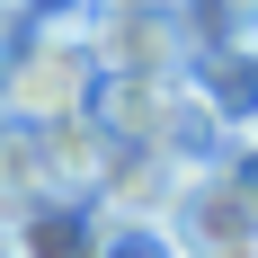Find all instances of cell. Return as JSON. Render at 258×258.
I'll return each instance as SVG.
<instances>
[{"label":"cell","mask_w":258,"mask_h":258,"mask_svg":"<svg viewBox=\"0 0 258 258\" xmlns=\"http://www.w3.org/2000/svg\"><path fill=\"white\" fill-rule=\"evenodd\" d=\"M249 62H258V36H249Z\"/></svg>","instance_id":"11"},{"label":"cell","mask_w":258,"mask_h":258,"mask_svg":"<svg viewBox=\"0 0 258 258\" xmlns=\"http://www.w3.org/2000/svg\"><path fill=\"white\" fill-rule=\"evenodd\" d=\"M89 45H98L107 80H178L187 72L178 9H107V18H89Z\"/></svg>","instance_id":"3"},{"label":"cell","mask_w":258,"mask_h":258,"mask_svg":"<svg viewBox=\"0 0 258 258\" xmlns=\"http://www.w3.org/2000/svg\"><path fill=\"white\" fill-rule=\"evenodd\" d=\"M169 223H178L187 258H258V178H240L232 160L187 169Z\"/></svg>","instance_id":"2"},{"label":"cell","mask_w":258,"mask_h":258,"mask_svg":"<svg viewBox=\"0 0 258 258\" xmlns=\"http://www.w3.org/2000/svg\"><path fill=\"white\" fill-rule=\"evenodd\" d=\"M0 9H36V0H0Z\"/></svg>","instance_id":"10"},{"label":"cell","mask_w":258,"mask_h":258,"mask_svg":"<svg viewBox=\"0 0 258 258\" xmlns=\"http://www.w3.org/2000/svg\"><path fill=\"white\" fill-rule=\"evenodd\" d=\"M98 45H89V9L72 18H27V45L9 62V116L53 125V116H89L98 107Z\"/></svg>","instance_id":"1"},{"label":"cell","mask_w":258,"mask_h":258,"mask_svg":"<svg viewBox=\"0 0 258 258\" xmlns=\"http://www.w3.org/2000/svg\"><path fill=\"white\" fill-rule=\"evenodd\" d=\"M27 18H36V9H0V125H9V62H18V45H27Z\"/></svg>","instance_id":"8"},{"label":"cell","mask_w":258,"mask_h":258,"mask_svg":"<svg viewBox=\"0 0 258 258\" xmlns=\"http://www.w3.org/2000/svg\"><path fill=\"white\" fill-rule=\"evenodd\" d=\"M0 258H98V214L45 196L18 223H0Z\"/></svg>","instance_id":"5"},{"label":"cell","mask_w":258,"mask_h":258,"mask_svg":"<svg viewBox=\"0 0 258 258\" xmlns=\"http://www.w3.org/2000/svg\"><path fill=\"white\" fill-rule=\"evenodd\" d=\"M178 27H187V53L249 45L258 36V0H178Z\"/></svg>","instance_id":"7"},{"label":"cell","mask_w":258,"mask_h":258,"mask_svg":"<svg viewBox=\"0 0 258 258\" xmlns=\"http://www.w3.org/2000/svg\"><path fill=\"white\" fill-rule=\"evenodd\" d=\"M116 134L98 125V116H53V125H36V169H45V196H62V205H98L107 178H116Z\"/></svg>","instance_id":"4"},{"label":"cell","mask_w":258,"mask_h":258,"mask_svg":"<svg viewBox=\"0 0 258 258\" xmlns=\"http://www.w3.org/2000/svg\"><path fill=\"white\" fill-rule=\"evenodd\" d=\"M98 258H187V240L169 214H98Z\"/></svg>","instance_id":"6"},{"label":"cell","mask_w":258,"mask_h":258,"mask_svg":"<svg viewBox=\"0 0 258 258\" xmlns=\"http://www.w3.org/2000/svg\"><path fill=\"white\" fill-rule=\"evenodd\" d=\"M89 18H107V9H178V0H80Z\"/></svg>","instance_id":"9"}]
</instances>
